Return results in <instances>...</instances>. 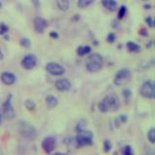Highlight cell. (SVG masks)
<instances>
[{
	"label": "cell",
	"mask_w": 155,
	"mask_h": 155,
	"mask_svg": "<svg viewBox=\"0 0 155 155\" xmlns=\"http://www.w3.org/2000/svg\"><path fill=\"white\" fill-rule=\"evenodd\" d=\"M120 108V100L119 97L110 93L106 95L98 105V109L102 113H111V111H116Z\"/></svg>",
	"instance_id": "1"
},
{
	"label": "cell",
	"mask_w": 155,
	"mask_h": 155,
	"mask_svg": "<svg viewBox=\"0 0 155 155\" xmlns=\"http://www.w3.org/2000/svg\"><path fill=\"white\" fill-rule=\"evenodd\" d=\"M75 143L77 147H86L93 143V134L90 131L84 130L81 126H77V136L75 137Z\"/></svg>",
	"instance_id": "2"
},
{
	"label": "cell",
	"mask_w": 155,
	"mask_h": 155,
	"mask_svg": "<svg viewBox=\"0 0 155 155\" xmlns=\"http://www.w3.org/2000/svg\"><path fill=\"white\" fill-rule=\"evenodd\" d=\"M18 133L21 137L29 140H34L37 138V129L26 121H19L18 126Z\"/></svg>",
	"instance_id": "3"
},
{
	"label": "cell",
	"mask_w": 155,
	"mask_h": 155,
	"mask_svg": "<svg viewBox=\"0 0 155 155\" xmlns=\"http://www.w3.org/2000/svg\"><path fill=\"white\" fill-rule=\"evenodd\" d=\"M104 66V59L99 53H92L87 58L85 68L89 73H94L101 70Z\"/></svg>",
	"instance_id": "4"
},
{
	"label": "cell",
	"mask_w": 155,
	"mask_h": 155,
	"mask_svg": "<svg viewBox=\"0 0 155 155\" xmlns=\"http://www.w3.org/2000/svg\"><path fill=\"white\" fill-rule=\"evenodd\" d=\"M131 78H132V73H131L128 68H121L114 76V84L117 86L125 85L130 81Z\"/></svg>",
	"instance_id": "5"
},
{
	"label": "cell",
	"mask_w": 155,
	"mask_h": 155,
	"mask_svg": "<svg viewBox=\"0 0 155 155\" xmlns=\"http://www.w3.org/2000/svg\"><path fill=\"white\" fill-rule=\"evenodd\" d=\"M1 111H2V115L4 119L7 120H12L15 118L16 116V113H15L14 107L12 104V95L10 94L8 95L7 99L4 101V103L1 106Z\"/></svg>",
	"instance_id": "6"
},
{
	"label": "cell",
	"mask_w": 155,
	"mask_h": 155,
	"mask_svg": "<svg viewBox=\"0 0 155 155\" xmlns=\"http://www.w3.org/2000/svg\"><path fill=\"white\" fill-rule=\"evenodd\" d=\"M140 93L145 99H153L155 96V85L151 80L144 81L140 88Z\"/></svg>",
	"instance_id": "7"
},
{
	"label": "cell",
	"mask_w": 155,
	"mask_h": 155,
	"mask_svg": "<svg viewBox=\"0 0 155 155\" xmlns=\"http://www.w3.org/2000/svg\"><path fill=\"white\" fill-rule=\"evenodd\" d=\"M45 69L50 75L56 76V77L64 75V73H65V68L63 67L62 65L58 64V63H56V62H48V63H47L46 66H45Z\"/></svg>",
	"instance_id": "8"
},
{
	"label": "cell",
	"mask_w": 155,
	"mask_h": 155,
	"mask_svg": "<svg viewBox=\"0 0 155 155\" xmlns=\"http://www.w3.org/2000/svg\"><path fill=\"white\" fill-rule=\"evenodd\" d=\"M56 147V140L52 136H48L42 140V148L47 153H51Z\"/></svg>",
	"instance_id": "9"
},
{
	"label": "cell",
	"mask_w": 155,
	"mask_h": 155,
	"mask_svg": "<svg viewBox=\"0 0 155 155\" xmlns=\"http://www.w3.org/2000/svg\"><path fill=\"white\" fill-rule=\"evenodd\" d=\"M37 65V57L32 54V53H28L25 56H23L21 59V66L26 70H31Z\"/></svg>",
	"instance_id": "10"
},
{
	"label": "cell",
	"mask_w": 155,
	"mask_h": 155,
	"mask_svg": "<svg viewBox=\"0 0 155 155\" xmlns=\"http://www.w3.org/2000/svg\"><path fill=\"white\" fill-rule=\"evenodd\" d=\"M33 26L37 33H42L48 26V21L44 18L36 17L33 21Z\"/></svg>",
	"instance_id": "11"
},
{
	"label": "cell",
	"mask_w": 155,
	"mask_h": 155,
	"mask_svg": "<svg viewBox=\"0 0 155 155\" xmlns=\"http://www.w3.org/2000/svg\"><path fill=\"white\" fill-rule=\"evenodd\" d=\"M54 86L58 91H68L71 88V82L67 79H58L54 82Z\"/></svg>",
	"instance_id": "12"
},
{
	"label": "cell",
	"mask_w": 155,
	"mask_h": 155,
	"mask_svg": "<svg viewBox=\"0 0 155 155\" xmlns=\"http://www.w3.org/2000/svg\"><path fill=\"white\" fill-rule=\"evenodd\" d=\"M0 79H1V81L4 84L13 85L16 82L17 78L15 76V74H13L11 72H3L1 76H0Z\"/></svg>",
	"instance_id": "13"
},
{
	"label": "cell",
	"mask_w": 155,
	"mask_h": 155,
	"mask_svg": "<svg viewBox=\"0 0 155 155\" xmlns=\"http://www.w3.org/2000/svg\"><path fill=\"white\" fill-rule=\"evenodd\" d=\"M102 5L106 8L108 9L109 11L114 12L117 8V2L115 0H101Z\"/></svg>",
	"instance_id": "14"
},
{
	"label": "cell",
	"mask_w": 155,
	"mask_h": 155,
	"mask_svg": "<svg viewBox=\"0 0 155 155\" xmlns=\"http://www.w3.org/2000/svg\"><path fill=\"white\" fill-rule=\"evenodd\" d=\"M46 104L48 108H54L58 105V99L57 97H55L54 95L48 94L46 97Z\"/></svg>",
	"instance_id": "15"
},
{
	"label": "cell",
	"mask_w": 155,
	"mask_h": 155,
	"mask_svg": "<svg viewBox=\"0 0 155 155\" xmlns=\"http://www.w3.org/2000/svg\"><path fill=\"white\" fill-rule=\"evenodd\" d=\"M76 51L78 53V55H80V56L88 54V53L91 51V47L89 45H81L77 48Z\"/></svg>",
	"instance_id": "16"
},
{
	"label": "cell",
	"mask_w": 155,
	"mask_h": 155,
	"mask_svg": "<svg viewBox=\"0 0 155 155\" xmlns=\"http://www.w3.org/2000/svg\"><path fill=\"white\" fill-rule=\"evenodd\" d=\"M56 5L60 11L65 12L70 7V0H56Z\"/></svg>",
	"instance_id": "17"
},
{
	"label": "cell",
	"mask_w": 155,
	"mask_h": 155,
	"mask_svg": "<svg viewBox=\"0 0 155 155\" xmlns=\"http://www.w3.org/2000/svg\"><path fill=\"white\" fill-rule=\"evenodd\" d=\"M126 47H127L129 51H132V52H138L140 50V45H138L137 43H135L133 41L127 42V44H126Z\"/></svg>",
	"instance_id": "18"
},
{
	"label": "cell",
	"mask_w": 155,
	"mask_h": 155,
	"mask_svg": "<svg viewBox=\"0 0 155 155\" xmlns=\"http://www.w3.org/2000/svg\"><path fill=\"white\" fill-rule=\"evenodd\" d=\"M24 106H25V108L28 110H30V111H33L34 110L36 109L35 102H34L33 100H31V99H26L25 101H24Z\"/></svg>",
	"instance_id": "19"
},
{
	"label": "cell",
	"mask_w": 155,
	"mask_h": 155,
	"mask_svg": "<svg viewBox=\"0 0 155 155\" xmlns=\"http://www.w3.org/2000/svg\"><path fill=\"white\" fill-rule=\"evenodd\" d=\"M94 2V0H78V7L81 9H84L88 7L89 5H91Z\"/></svg>",
	"instance_id": "20"
},
{
	"label": "cell",
	"mask_w": 155,
	"mask_h": 155,
	"mask_svg": "<svg viewBox=\"0 0 155 155\" xmlns=\"http://www.w3.org/2000/svg\"><path fill=\"white\" fill-rule=\"evenodd\" d=\"M126 13H127V7L125 5H121L118 9V13H117V18L119 19L123 18L126 16Z\"/></svg>",
	"instance_id": "21"
},
{
	"label": "cell",
	"mask_w": 155,
	"mask_h": 155,
	"mask_svg": "<svg viewBox=\"0 0 155 155\" xmlns=\"http://www.w3.org/2000/svg\"><path fill=\"white\" fill-rule=\"evenodd\" d=\"M147 139L150 143H155V129L150 128L147 132Z\"/></svg>",
	"instance_id": "22"
},
{
	"label": "cell",
	"mask_w": 155,
	"mask_h": 155,
	"mask_svg": "<svg viewBox=\"0 0 155 155\" xmlns=\"http://www.w3.org/2000/svg\"><path fill=\"white\" fill-rule=\"evenodd\" d=\"M122 155H134V150H133L132 147L129 144L124 145L123 150H122Z\"/></svg>",
	"instance_id": "23"
},
{
	"label": "cell",
	"mask_w": 155,
	"mask_h": 155,
	"mask_svg": "<svg viewBox=\"0 0 155 155\" xmlns=\"http://www.w3.org/2000/svg\"><path fill=\"white\" fill-rule=\"evenodd\" d=\"M19 44H21V47L26 48L31 46V42H30V40H29V39L26 38V37L21 38V40H19Z\"/></svg>",
	"instance_id": "24"
},
{
	"label": "cell",
	"mask_w": 155,
	"mask_h": 155,
	"mask_svg": "<svg viewBox=\"0 0 155 155\" xmlns=\"http://www.w3.org/2000/svg\"><path fill=\"white\" fill-rule=\"evenodd\" d=\"M104 151L105 152H110V150H111V147H113V144H111V142L110 140H106L105 142H104Z\"/></svg>",
	"instance_id": "25"
},
{
	"label": "cell",
	"mask_w": 155,
	"mask_h": 155,
	"mask_svg": "<svg viewBox=\"0 0 155 155\" xmlns=\"http://www.w3.org/2000/svg\"><path fill=\"white\" fill-rule=\"evenodd\" d=\"M9 30V27L6 23L1 22L0 23V35H4L5 33H7Z\"/></svg>",
	"instance_id": "26"
},
{
	"label": "cell",
	"mask_w": 155,
	"mask_h": 155,
	"mask_svg": "<svg viewBox=\"0 0 155 155\" xmlns=\"http://www.w3.org/2000/svg\"><path fill=\"white\" fill-rule=\"evenodd\" d=\"M107 41L109 43H114L115 41V34L114 32H110L108 35H107Z\"/></svg>",
	"instance_id": "27"
},
{
	"label": "cell",
	"mask_w": 155,
	"mask_h": 155,
	"mask_svg": "<svg viewBox=\"0 0 155 155\" xmlns=\"http://www.w3.org/2000/svg\"><path fill=\"white\" fill-rule=\"evenodd\" d=\"M144 21L148 24V26H150V27L154 26V21H153V18L151 17H147L144 18Z\"/></svg>",
	"instance_id": "28"
},
{
	"label": "cell",
	"mask_w": 155,
	"mask_h": 155,
	"mask_svg": "<svg viewBox=\"0 0 155 155\" xmlns=\"http://www.w3.org/2000/svg\"><path fill=\"white\" fill-rule=\"evenodd\" d=\"M123 97L126 99V101L129 100V98L131 97V91H130V89H124L123 90Z\"/></svg>",
	"instance_id": "29"
},
{
	"label": "cell",
	"mask_w": 155,
	"mask_h": 155,
	"mask_svg": "<svg viewBox=\"0 0 155 155\" xmlns=\"http://www.w3.org/2000/svg\"><path fill=\"white\" fill-rule=\"evenodd\" d=\"M118 120L120 121L121 123H123V122H126L127 121V115H125V114H121L118 116Z\"/></svg>",
	"instance_id": "30"
},
{
	"label": "cell",
	"mask_w": 155,
	"mask_h": 155,
	"mask_svg": "<svg viewBox=\"0 0 155 155\" xmlns=\"http://www.w3.org/2000/svg\"><path fill=\"white\" fill-rule=\"evenodd\" d=\"M50 36L52 38V39H58V37H59V35H58V33L56 31H51L50 33Z\"/></svg>",
	"instance_id": "31"
},
{
	"label": "cell",
	"mask_w": 155,
	"mask_h": 155,
	"mask_svg": "<svg viewBox=\"0 0 155 155\" xmlns=\"http://www.w3.org/2000/svg\"><path fill=\"white\" fill-rule=\"evenodd\" d=\"M140 35H143V36H147L148 35V32L145 30L144 28H142L140 30Z\"/></svg>",
	"instance_id": "32"
},
{
	"label": "cell",
	"mask_w": 155,
	"mask_h": 155,
	"mask_svg": "<svg viewBox=\"0 0 155 155\" xmlns=\"http://www.w3.org/2000/svg\"><path fill=\"white\" fill-rule=\"evenodd\" d=\"M32 2H33L34 6H35V7H38L39 5H40V1H39V0H32Z\"/></svg>",
	"instance_id": "33"
},
{
	"label": "cell",
	"mask_w": 155,
	"mask_h": 155,
	"mask_svg": "<svg viewBox=\"0 0 155 155\" xmlns=\"http://www.w3.org/2000/svg\"><path fill=\"white\" fill-rule=\"evenodd\" d=\"M3 115H2V111H1V109H0V125L2 123V120H3Z\"/></svg>",
	"instance_id": "34"
},
{
	"label": "cell",
	"mask_w": 155,
	"mask_h": 155,
	"mask_svg": "<svg viewBox=\"0 0 155 155\" xmlns=\"http://www.w3.org/2000/svg\"><path fill=\"white\" fill-rule=\"evenodd\" d=\"M3 52H2V51H1V48H0V60L1 59H3Z\"/></svg>",
	"instance_id": "35"
},
{
	"label": "cell",
	"mask_w": 155,
	"mask_h": 155,
	"mask_svg": "<svg viewBox=\"0 0 155 155\" xmlns=\"http://www.w3.org/2000/svg\"><path fill=\"white\" fill-rule=\"evenodd\" d=\"M53 155H67L66 153H62V152H55Z\"/></svg>",
	"instance_id": "36"
},
{
	"label": "cell",
	"mask_w": 155,
	"mask_h": 155,
	"mask_svg": "<svg viewBox=\"0 0 155 155\" xmlns=\"http://www.w3.org/2000/svg\"><path fill=\"white\" fill-rule=\"evenodd\" d=\"M150 7H151V6H150L149 4H148V5H144V8H145V9H150Z\"/></svg>",
	"instance_id": "37"
}]
</instances>
